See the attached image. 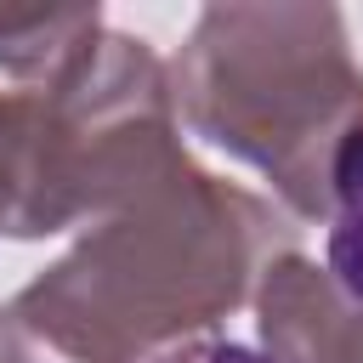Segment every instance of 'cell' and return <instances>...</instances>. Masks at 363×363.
Returning a JSON list of instances; mask_svg holds the SVG:
<instances>
[{"label":"cell","mask_w":363,"mask_h":363,"mask_svg":"<svg viewBox=\"0 0 363 363\" xmlns=\"http://www.w3.org/2000/svg\"><path fill=\"white\" fill-rule=\"evenodd\" d=\"M329 278L363 301V130L335 164V204H329Z\"/></svg>","instance_id":"6"},{"label":"cell","mask_w":363,"mask_h":363,"mask_svg":"<svg viewBox=\"0 0 363 363\" xmlns=\"http://www.w3.org/2000/svg\"><path fill=\"white\" fill-rule=\"evenodd\" d=\"M102 28L96 6H0V68L6 74H40V85Z\"/></svg>","instance_id":"5"},{"label":"cell","mask_w":363,"mask_h":363,"mask_svg":"<svg viewBox=\"0 0 363 363\" xmlns=\"http://www.w3.org/2000/svg\"><path fill=\"white\" fill-rule=\"evenodd\" d=\"M62 233L40 91H0V238Z\"/></svg>","instance_id":"4"},{"label":"cell","mask_w":363,"mask_h":363,"mask_svg":"<svg viewBox=\"0 0 363 363\" xmlns=\"http://www.w3.org/2000/svg\"><path fill=\"white\" fill-rule=\"evenodd\" d=\"M255 323L267 363H363V301L295 250L267 261L255 284Z\"/></svg>","instance_id":"3"},{"label":"cell","mask_w":363,"mask_h":363,"mask_svg":"<svg viewBox=\"0 0 363 363\" xmlns=\"http://www.w3.org/2000/svg\"><path fill=\"white\" fill-rule=\"evenodd\" d=\"M272 210L187 164L85 227L6 312L62 363H136L153 346L227 318L284 255Z\"/></svg>","instance_id":"1"},{"label":"cell","mask_w":363,"mask_h":363,"mask_svg":"<svg viewBox=\"0 0 363 363\" xmlns=\"http://www.w3.org/2000/svg\"><path fill=\"white\" fill-rule=\"evenodd\" d=\"M0 363H62L51 346H40L6 306H0Z\"/></svg>","instance_id":"7"},{"label":"cell","mask_w":363,"mask_h":363,"mask_svg":"<svg viewBox=\"0 0 363 363\" xmlns=\"http://www.w3.org/2000/svg\"><path fill=\"white\" fill-rule=\"evenodd\" d=\"M170 102L193 136L255 164L289 210L329 221L335 164L363 130V68L335 6L199 11Z\"/></svg>","instance_id":"2"}]
</instances>
